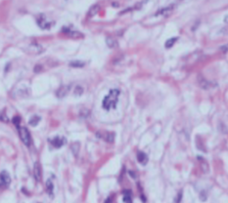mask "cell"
Listing matches in <instances>:
<instances>
[{"instance_id": "cell-1", "label": "cell", "mask_w": 228, "mask_h": 203, "mask_svg": "<svg viewBox=\"0 0 228 203\" xmlns=\"http://www.w3.org/2000/svg\"><path fill=\"white\" fill-rule=\"evenodd\" d=\"M120 94H121V91L118 90V89H112V90H110L108 95L103 99L102 107H103L104 110L110 111V110L116 108L117 105H118V102Z\"/></svg>"}, {"instance_id": "cell-2", "label": "cell", "mask_w": 228, "mask_h": 203, "mask_svg": "<svg viewBox=\"0 0 228 203\" xmlns=\"http://www.w3.org/2000/svg\"><path fill=\"white\" fill-rule=\"evenodd\" d=\"M18 131H19V135H20V138H21L22 142L26 145L27 147H29L32 145V137H31V134H29L28 130L27 129L26 127H21L19 126L18 127Z\"/></svg>"}, {"instance_id": "cell-3", "label": "cell", "mask_w": 228, "mask_h": 203, "mask_svg": "<svg viewBox=\"0 0 228 203\" xmlns=\"http://www.w3.org/2000/svg\"><path fill=\"white\" fill-rule=\"evenodd\" d=\"M37 24L42 29H49L52 26V23L47 21V19L44 15H39V17L37 18Z\"/></svg>"}, {"instance_id": "cell-4", "label": "cell", "mask_w": 228, "mask_h": 203, "mask_svg": "<svg viewBox=\"0 0 228 203\" xmlns=\"http://www.w3.org/2000/svg\"><path fill=\"white\" fill-rule=\"evenodd\" d=\"M96 136L100 139H103L107 143H113L115 141V134L111 132H97Z\"/></svg>"}, {"instance_id": "cell-5", "label": "cell", "mask_w": 228, "mask_h": 203, "mask_svg": "<svg viewBox=\"0 0 228 203\" xmlns=\"http://www.w3.org/2000/svg\"><path fill=\"white\" fill-rule=\"evenodd\" d=\"M11 183V178H10L9 174L7 172H1L0 173V187H8Z\"/></svg>"}, {"instance_id": "cell-6", "label": "cell", "mask_w": 228, "mask_h": 203, "mask_svg": "<svg viewBox=\"0 0 228 203\" xmlns=\"http://www.w3.org/2000/svg\"><path fill=\"white\" fill-rule=\"evenodd\" d=\"M49 142H50V143L55 148H60L61 147H63L67 143V140L64 137H55Z\"/></svg>"}, {"instance_id": "cell-7", "label": "cell", "mask_w": 228, "mask_h": 203, "mask_svg": "<svg viewBox=\"0 0 228 203\" xmlns=\"http://www.w3.org/2000/svg\"><path fill=\"white\" fill-rule=\"evenodd\" d=\"M71 90V85H63L62 87H60L57 90L56 92V96L59 98V99H62V98H65L69 92H70Z\"/></svg>"}, {"instance_id": "cell-8", "label": "cell", "mask_w": 228, "mask_h": 203, "mask_svg": "<svg viewBox=\"0 0 228 203\" xmlns=\"http://www.w3.org/2000/svg\"><path fill=\"white\" fill-rule=\"evenodd\" d=\"M33 176L34 179L36 182H40L41 181V177H42V171H41V166L38 162L34 163L33 166Z\"/></svg>"}, {"instance_id": "cell-9", "label": "cell", "mask_w": 228, "mask_h": 203, "mask_svg": "<svg viewBox=\"0 0 228 203\" xmlns=\"http://www.w3.org/2000/svg\"><path fill=\"white\" fill-rule=\"evenodd\" d=\"M198 84H199V86L204 89V90H207V89H210L211 87V83L209 82L207 80L205 77H203L202 75L198 76Z\"/></svg>"}, {"instance_id": "cell-10", "label": "cell", "mask_w": 228, "mask_h": 203, "mask_svg": "<svg viewBox=\"0 0 228 203\" xmlns=\"http://www.w3.org/2000/svg\"><path fill=\"white\" fill-rule=\"evenodd\" d=\"M137 160L138 162L142 165H146L148 162V156L146 155V153L143 151H138L137 152Z\"/></svg>"}, {"instance_id": "cell-11", "label": "cell", "mask_w": 228, "mask_h": 203, "mask_svg": "<svg viewBox=\"0 0 228 203\" xmlns=\"http://www.w3.org/2000/svg\"><path fill=\"white\" fill-rule=\"evenodd\" d=\"M197 158H198V160L200 161V166H201L202 172H204V173L209 172V164H207V162L203 159V157H201V156H198Z\"/></svg>"}, {"instance_id": "cell-12", "label": "cell", "mask_w": 228, "mask_h": 203, "mask_svg": "<svg viewBox=\"0 0 228 203\" xmlns=\"http://www.w3.org/2000/svg\"><path fill=\"white\" fill-rule=\"evenodd\" d=\"M45 187H46V191L47 194L50 195V196H53L54 194V185L51 180H47L46 184H45Z\"/></svg>"}, {"instance_id": "cell-13", "label": "cell", "mask_w": 228, "mask_h": 203, "mask_svg": "<svg viewBox=\"0 0 228 203\" xmlns=\"http://www.w3.org/2000/svg\"><path fill=\"white\" fill-rule=\"evenodd\" d=\"M123 202L125 203H132V196L129 190L123 192Z\"/></svg>"}, {"instance_id": "cell-14", "label": "cell", "mask_w": 228, "mask_h": 203, "mask_svg": "<svg viewBox=\"0 0 228 203\" xmlns=\"http://www.w3.org/2000/svg\"><path fill=\"white\" fill-rule=\"evenodd\" d=\"M79 147H80V146H79V143H72V146H71L72 152H73V154L75 155L76 157H77V154H78Z\"/></svg>"}, {"instance_id": "cell-15", "label": "cell", "mask_w": 228, "mask_h": 203, "mask_svg": "<svg viewBox=\"0 0 228 203\" xmlns=\"http://www.w3.org/2000/svg\"><path fill=\"white\" fill-rule=\"evenodd\" d=\"M106 43H107L108 47H110V48H116V47H118V42L114 38H112V37H108L106 39Z\"/></svg>"}, {"instance_id": "cell-16", "label": "cell", "mask_w": 228, "mask_h": 203, "mask_svg": "<svg viewBox=\"0 0 228 203\" xmlns=\"http://www.w3.org/2000/svg\"><path fill=\"white\" fill-rule=\"evenodd\" d=\"M39 121H40V117L37 116V115H33L31 118V119H29L28 124L31 125V126H36L38 123H39Z\"/></svg>"}, {"instance_id": "cell-17", "label": "cell", "mask_w": 228, "mask_h": 203, "mask_svg": "<svg viewBox=\"0 0 228 203\" xmlns=\"http://www.w3.org/2000/svg\"><path fill=\"white\" fill-rule=\"evenodd\" d=\"M177 41V38L175 37V38H170V39H168V40H166V48H171L173 45H174V43Z\"/></svg>"}, {"instance_id": "cell-18", "label": "cell", "mask_w": 228, "mask_h": 203, "mask_svg": "<svg viewBox=\"0 0 228 203\" xmlns=\"http://www.w3.org/2000/svg\"><path fill=\"white\" fill-rule=\"evenodd\" d=\"M84 65H85V63L83 62H79V61H75V62L70 63V66L73 67H84Z\"/></svg>"}, {"instance_id": "cell-19", "label": "cell", "mask_w": 228, "mask_h": 203, "mask_svg": "<svg viewBox=\"0 0 228 203\" xmlns=\"http://www.w3.org/2000/svg\"><path fill=\"white\" fill-rule=\"evenodd\" d=\"M83 93V88L81 86H77L75 89V95L76 96H80Z\"/></svg>"}, {"instance_id": "cell-20", "label": "cell", "mask_w": 228, "mask_h": 203, "mask_svg": "<svg viewBox=\"0 0 228 203\" xmlns=\"http://www.w3.org/2000/svg\"><path fill=\"white\" fill-rule=\"evenodd\" d=\"M0 121H2V122H8L9 121L7 115L5 114V112H3V111L0 112Z\"/></svg>"}, {"instance_id": "cell-21", "label": "cell", "mask_w": 228, "mask_h": 203, "mask_svg": "<svg viewBox=\"0 0 228 203\" xmlns=\"http://www.w3.org/2000/svg\"><path fill=\"white\" fill-rule=\"evenodd\" d=\"M98 10H99V6L92 7L91 10H90V12H89V16H94V15H95L98 12Z\"/></svg>"}, {"instance_id": "cell-22", "label": "cell", "mask_w": 228, "mask_h": 203, "mask_svg": "<svg viewBox=\"0 0 228 203\" xmlns=\"http://www.w3.org/2000/svg\"><path fill=\"white\" fill-rule=\"evenodd\" d=\"M181 201H182V191H179L174 199V203H181Z\"/></svg>"}, {"instance_id": "cell-23", "label": "cell", "mask_w": 228, "mask_h": 203, "mask_svg": "<svg viewBox=\"0 0 228 203\" xmlns=\"http://www.w3.org/2000/svg\"><path fill=\"white\" fill-rule=\"evenodd\" d=\"M20 122H21V118H20L19 116H15L13 118V123L17 126V128L20 126Z\"/></svg>"}]
</instances>
